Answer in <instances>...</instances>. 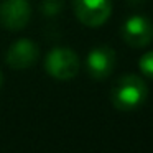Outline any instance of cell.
<instances>
[{"instance_id": "obj_1", "label": "cell", "mask_w": 153, "mask_h": 153, "mask_svg": "<svg viewBox=\"0 0 153 153\" xmlns=\"http://www.w3.org/2000/svg\"><path fill=\"white\" fill-rule=\"evenodd\" d=\"M148 89L145 81L137 74H125L122 76L112 87L110 100L114 107L122 112L135 110L145 102Z\"/></svg>"}, {"instance_id": "obj_2", "label": "cell", "mask_w": 153, "mask_h": 153, "mask_svg": "<svg viewBox=\"0 0 153 153\" xmlns=\"http://www.w3.org/2000/svg\"><path fill=\"white\" fill-rule=\"evenodd\" d=\"M46 71L54 79L66 81L71 79L79 71V58L73 50L68 48H56L46 58Z\"/></svg>"}, {"instance_id": "obj_3", "label": "cell", "mask_w": 153, "mask_h": 153, "mask_svg": "<svg viewBox=\"0 0 153 153\" xmlns=\"http://www.w3.org/2000/svg\"><path fill=\"white\" fill-rule=\"evenodd\" d=\"M74 12L86 27H100L112 13L110 0H74Z\"/></svg>"}, {"instance_id": "obj_4", "label": "cell", "mask_w": 153, "mask_h": 153, "mask_svg": "<svg viewBox=\"0 0 153 153\" xmlns=\"http://www.w3.org/2000/svg\"><path fill=\"white\" fill-rule=\"evenodd\" d=\"M122 38L132 48L146 46L153 40V23L143 15H133L122 25Z\"/></svg>"}, {"instance_id": "obj_5", "label": "cell", "mask_w": 153, "mask_h": 153, "mask_svg": "<svg viewBox=\"0 0 153 153\" xmlns=\"http://www.w3.org/2000/svg\"><path fill=\"white\" fill-rule=\"evenodd\" d=\"M115 51L107 45L94 48L87 56V73L91 77L97 81H102L112 74L114 68H115Z\"/></svg>"}, {"instance_id": "obj_6", "label": "cell", "mask_w": 153, "mask_h": 153, "mask_svg": "<svg viewBox=\"0 0 153 153\" xmlns=\"http://www.w3.org/2000/svg\"><path fill=\"white\" fill-rule=\"evenodd\" d=\"M30 15L31 8L27 0H4L0 4V23L8 30H22Z\"/></svg>"}, {"instance_id": "obj_7", "label": "cell", "mask_w": 153, "mask_h": 153, "mask_svg": "<svg viewBox=\"0 0 153 153\" xmlns=\"http://www.w3.org/2000/svg\"><path fill=\"white\" fill-rule=\"evenodd\" d=\"M38 46L30 40L15 41L7 51V63L13 69H27L38 61Z\"/></svg>"}, {"instance_id": "obj_8", "label": "cell", "mask_w": 153, "mask_h": 153, "mask_svg": "<svg viewBox=\"0 0 153 153\" xmlns=\"http://www.w3.org/2000/svg\"><path fill=\"white\" fill-rule=\"evenodd\" d=\"M138 66H140V71L143 73V76L153 79V51H148L140 58Z\"/></svg>"}, {"instance_id": "obj_9", "label": "cell", "mask_w": 153, "mask_h": 153, "mask_svg": "<svg viewBox=\"0 0 153 153\" xmlns=\"http://www.w3.org/2000/svg\"><path fill=\"white\" fill-rule=\"evenodd\" d=\"M43 13L46 15H54L61 12L63 8V0H43Z\"/></svg>"}, {"instance_id": "obj_10", "label": "cell", "mask_w": 153, "mask_h": 153, "mask_svg": "<svg viewBox=\"0 0 153 153\" xmlns=\"http://www.w3.org/2000/svg\"><path fill=\"white\" fill-rule=\"evenodd\" d=\"M143 0H128V4H132V5H140Z\"/></svg>"}, {"instance_id": "obj_11", "label": "cell", "mask_w": 153, "mask_h": 153, "mask_svg": "<svg viewBox=\"0 0 153 153\" xmlns=\"http://www.w3.org/2000/svg\"><path fill=\"white\" fill-rule=\"evenodd\" d=\"M0 86H2V74H0Z\"/></svg>"}]
</instances>
